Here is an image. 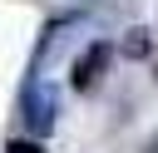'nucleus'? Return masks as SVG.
<instances>
[{
	"label": "nucleus",
	"instance_id": "39448f33",
	"mask_svg": "<svg viewBox=\"0 0 158 153\" xmlns=\"http://www.w3.org/2000/svg\"><path fill=\"white\" fill-rule=\"evenodd\" d=\"M5 153H44V148H40V143H30V138H10V143H5Z\"/></svg>",
	"mask_w": 158,
	"mask_h": 153
},
{
	"label": "nucleus",
	"instance_id": "7ed1b4c3",
	"mask_svg": "<svg viewBox=\"0 0 158 153\" xmlns=\"http://www.w3.org/2000/svg\"><path fill=\"white\" fill-rule=\"evenodd\" d=\"M104 69H109V44H104V39H94V44H89V49L74 59V69H69V84H74L79 94H89V89L104 79Z\"/></svg>",
	"mask_w": 158,
	"mask_h": 153
},
{
	"label": "nucleus",
	"instance_id": "f03ea898",
	"mask_svg": "<svg viewBox=\"0 0 158 153\" xmlns=\"http://www.w3.org/2000/svg\"><path fill=\"white\" fill-rule=\"evenodd\" d=\"M84 25H89V15H64V20H49V25H44V35H40V49H35L30 79H40V69L54 59V49H59V44H69V39H74Z\"/></svg>",
	"mask_w": 158,
	"mask_h": 153
},
{
	"label": "nucleus",
	"instance_id": "20e7f679",
	"mask_svg": "<svg viewBox=\"0 0 158 153\" xmlns=\"http://www.w3.org/2000/svg\"><path fill=\"white\" fill-rule=\"evenodd\" d=\"M148 49H153V39H148V30H128V35H123V54H128V59H143Z\"/></svg>",
	"mask_w": 158,
	"mask_h": 153
},
{
	"label": "nucleus",
	"instance_id": "f257e3e1",
	"mask_svg": "<svg viewBox=\"0 0 158 153\" xmlns=\"http://www.w3.org/2000/svg\"><path fill=\"white\" fill-rule=\"evenodd\" d=\"M54 114H59V94L44 79H25V89H20V118H25V128L30 133H49Z\"/></svg>",
	"mask_w": 158,
	"mask_h": 153
}]
</instances>
